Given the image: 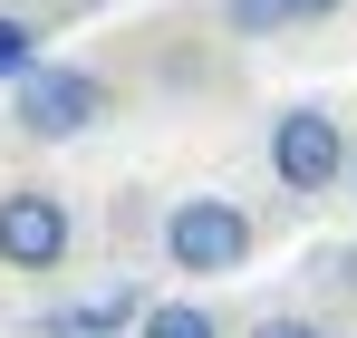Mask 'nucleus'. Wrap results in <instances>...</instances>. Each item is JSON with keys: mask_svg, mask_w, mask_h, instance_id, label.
Instances as JSON below:
<instances>
[{"mask_svg": "<svg viewBox=\"0 0 357 338\" xmlns=\"http://www.w3.org/2000/svg\"><path fill=\"white\" fill-rule=\"evenodd\" d=\"M107 78L97 68H77V58H29L20 78H10V126L29 135V145H68V135H87V126H107Z\"/></svg>", "mask_w": 357, "mask_h": 338, "instance_id": "nucleus-1", "label": "nucleus"}, {"mask_svg": "<svg viewBox=\"0 0 357 338\" xmlns=\"http://www.w3.org/2000/svg\"><path fill=\"white\" fill-rule=\"evenodd\" d=\"M251 251H261V223L232 193H183L165 213V261L183 281H232V271H251Z\"/></svg>", "mask_w": 357, "mask_h": 338, "instance_id": "nucleus-2", "label": "nucleus"}, {"mask_svg": "<svg viewBox=\"0 0 357 338\" xmlns=\"http://www.w3.org/2000/svg\"><path fill=\"white\" fill-rule=\"evenodd\" d=\"M271 174L290 184L299 203L338 193V174H348V116L319 107V97H290V107L271 116Z\"/></svg>", "mask_w": 357, "mask_h": 338, "instance_id": "nucleus-3", "label": "nucleus"}, {"mask_svg": "<svg viewBox=\"0 0 357 338\" xmlns=\"http://www.w3.org/2000/svg\"><path fill=\"white\" fill-rule=\"evenodd\" d=\"M68 251H77V213H68L49 184H10L0 193V271H59Z\"/></svg>", "mask_w": 357, "mask_h": 338, "instance_id": "nucleus-4", "label": "nucleus"}, {"mask_svg": "<svg viewBox=\"0 0 357 338\" xmlns=\"http://www.w3.org/2000/svg\"><path fill=\"white\" fill-rule=\"evenodd\" d=\"M135 309H145V290L116 281V290H97L87 309H49L39 329H49V338H126V329H135Z\"/></svg>", "mask_w": 357, "mask_h": 338, "instance_id": "nucleus-5", "label": "nucleus"}, {"mask_svg": "<svg viewBox=\"0 0 357 338\" xmlns=\"http://www.w3.org/2000/svg\"><path fill=\"white\" fill-rule=\"evenodd\" d=\"M126 338H222V319H213L203 300H145Z\"/></svg>", "mask_w": 357, "mask_h": 338, "instance_id": "nucleus-6", "label": "nucleus"}, {"mask_svg": "<svg viewBox=\"0 0 357 338\" xmlns=\"http://www.w3.org/2000/svg\"><path fill=\"white\" fill-rule=\"evenodd\" d=\"M29 58H39V29H29L20 10H0V87H10V78H20Z\"/></svg>", "mask_w": 357, "mask_h": 338, "instance_id": "nucleus-7", "label": "nucleus"}, {"mask_svg": "<svg viewBox=\"0 0 357 338\" xmlns=\"http://www.w3.org/2000/svg\"><path fill=\"white\" fill-rule=\"evenodd\" d=\"M222 20H232L241 39H271V29H290V20H280V0H222Z\"/></svg>", "mask_w": 357, "mask_h": 338, "instance_id": "nucleus-8", "label": "nucleus"}, {"mask_svg": "<svg viewBox=\"0 0 357 338\" xmlns=\"http://www.w3.org/2000/svg\"><path fill=\"white\" fill-rule=\"evenodd\" d=\"M241 338H328V329H319V319H290V309H271V319H251Z\"/></svg>", "mask_w": 357, "mask_h": 338, "instance_id": "nucleus-9", "label": "nucleus"}, {"mask_svg": "<svg viewBox=\"0 0 357 338\" xmlns=\"http://www.w3.org/2000/svg\"><path fill=\"white\" fill-rule=\"evenodd\" d=\"M338 10H348V0H280V20H290V29H319V20H338Z\"/></svg>", "mask_w": 357, "mask_h": 338, "instance_id": "nucleus-10", "label": "nucleus"}, {"mask_svg": "<svg viewBox=\"0 0 357 338\" xmlns=\"http://www.w3.org/2000/svg\"><path fill=\"white\" fill-rule=\"evenodd\" d=\"M338 290H348V300H357V242H348V251H338Z\"/></svg>", "mask_w": 357, "mask_h": 338, "instance_id": "nucleus-11", "label": "nucleus"}, {"mask_svg": "<svg viewBox=\"0 0 357 338\" xmlns=\"http://www.w3.org/2000/svg\"><path fill=\"white\" fill-rule=\"evenodd\" d=\"M338 193H348V203H357V135H348V174H338Z\"/></svg>", "mask_w": 357, "mask_h": 338, "instance_id": "nucleus-12", "label": "nucleus"}]
</instances>
